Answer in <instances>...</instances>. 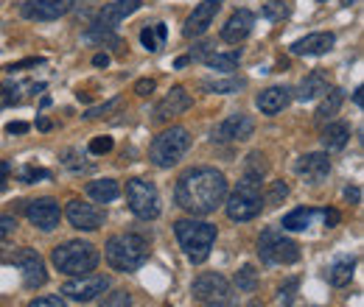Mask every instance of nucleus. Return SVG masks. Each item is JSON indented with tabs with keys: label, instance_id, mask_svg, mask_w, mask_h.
Here are the masks:
<instances>
[{
	"label": "nucleus",
	"instance_id": "2",
	"mask_svg": "<svg viewBox=\"0 0 364 307\" xmlns=\"http://www.w3.org/2000/svg\"><path fill=\"white\" fill-rule=\"evenodd\" d=\"M104 257L112 271L121 274H132L140 265L149 260V240L137 232H124V235H112L104 246Z\"/></svg>",
	"mask_w": 364,
	"mask_h": 307
},
{
	"label": "nucleus",
	"instance_id": "22",
	"mask_svg": "<svg viewBox=\"0 0 364 307\" xmlns=\"http://www.w3.org/2000/svg\"><path fill=\"white\" fill-rule=\"evenodd\" d=\"M291 104V89L289 87H269L255 98V106L261 109V115H277Z\"/></svg>",
	"mask_w": 364,
	"mask_h": 307
},
{
	"label": "nucleus",
	"instance_id": "18",
	"mask_svg": "<svg viewBox=\"0 0 364 307\" xmlns=\"http://www.w3.org/2000/svg\"><path fill=\"white\" fill-rule=\"evenodd\" d=\"M191 106H193V98L188 95V89L174 87L160 104H157V109H154V121H157V123H166V121H171V118L185 115Z\"/></svg>",
	"mask_w": 364,
	"mask_h": 307
},
{
	"label": "nucleus",
	"instance_id": "42",
	"mask_svg": "<svg viewBox=\"0 0 364 307\" xmlns=\"http://www.w3.org/2000/svg\"><path fill=\"white\" fill-rule=\"evenodd\" d=\"M28 307H68V305H65V299H59V296H40V299L28 302Z\"/></svg>",
	"mask_w": 364,
	"mask_h": 307
},
{
	"label": "nucleus",
	"instance_id": "43",
	"mask_svg": "<svg viewBox=\"0 0 364 307\" xmlns=\"http://www.w3.org/2000/svg\"><path fill=\"white\" fill-rule=\"evenodd\" d=\"M286 14H289V9H286L283 3H277V6H274V3H269V6L264 9V17H269V20H283Z\"/></svg>",
	"mask_w": 364,
	"mask_h": 307
},
{
	"label": "nucleus",
	"instance_id": "16",
	"mask_svg": "<svg viewBox=\"0 0 364 307\" xmlns=\"http://www.w3.org/2000/svg\"><path fill=\"white\" fill-rule=\"evenodd\" d=\"M140 6H143V0H115V3H107V6L98 11V17L92 20V26H95V28H109V31H115L129 14H135Z\"/></svg>",
	"mask_w": 364,
	"mask_h": 307
},
{
	"label": "nucleus",
	"instance_id": "6",
	"mask_svg": "<svg viewBox=\"0 0 364 307\" xmlns=\"http://www.w3.org/2000/svg\"><path fill=\"white\" fill-rule=\"evenodd\" d=\"M188 148H191V134H188V129L171 126V129H166L163 134L154 137V143L149 148V160L157 168H171V165H177L182 157H185Z\"/></svg>",
	"mask_w": 364,
	"mask_h": 307
},
{
	"label": "nucleus",
	"instance_id": "30",
	"mask_svg": "<svg viewBox=\"0 0 364 307\" xmlns=\"http://www.w3.org/2000/svg\"><path fill=\"white\" fill-rule=\"evenodd\" d=\"M247 87V79H238V76H230V79H205L202 89L205 92H213V95H232L238 89Z\"/></svg>",
	"mask_w": 364,
	"mask_h": 307
},
{
	"label": "nucleus",
	"instance_id": "44",
	"mask_svg": "<svg viewBox=\"0 0 364 307\" xmlns=\"http://www.w3.org/2000/svg\"><path fill=\"white\" fill-rule=\"evenodd\" d=\"M210 50H213V43H210V40L199 43L193 50H191V62H193V59H208V56H210Z\"/></svg>",
	"mask_w": 364,
	"mask_h": 307
},
{
	"label": "nucleus",
	"instance_id": "23",
	"mask_svg": "<svg viewBox=\"0 0 364 307\" xmlns=\"http://www.w3.org/2000/svg\"><path fill=\"white\" fill-rule=\"evenodd\" d=\"M348 140H350V126L342 123V121L328 123V126L322 129V145H325L328 151H339V148H345Z\"/></svg>",
	"mask_w": 364,
	"mask_h": 307
},
{
	"label": "nucleus",
	"instance_id": "7",
	"mask_svg": "<svg viewBox=\"0 0 364 307\" xmlns=\"http://www.w3.org/2000/svg\"><path fill=\"white\" fill-rule=\"evenodd\" d=\"M258 257L267 265H291L300 260V246L286 238L280 229H264L258 238Z\"/></svg>",
	"mask_w": 364,
	"mask_h": 307
},
{
	"label": "nucleus",
	"instance_id": "24",
	"mask_svg": "<svg viewBox=\"0 0 364 307\" xmlns=\"http://www.w3.org/2000/svg\"><path fill=\"white\" fill-rule=\"evenodd\" d=\"M87 196L98 204H109V201H115L121 196V187H118L115 179H98V182L87 184Z\"/></svg>",
	"mask_w": 364,
	"mask_h": 307
},
{
	"label": "nucleus",
	"instance_id": "11",
	"mask_svg": "<svg viewBox=\"0 0 364 307\" xmlns=\"http://www.w3.org/2000/svg\"><path fill=\"white\" fill-rule=\"evenodd\" d=\"M107 288H109V277H104V274H85V277H76V279L65 282L62 294L68 299H73V302H92Z\"/></svg>",
	"mask_w": 364,
	"mask_h": 307
},
{
	"label": "nucleus",
	"instance_id": "17",
	"mask_svg": "<svg viewBox=\"0 0 364 307\" xmlns=\"http://www.w3.org/2000/svg\"><path fill=\"white\" fill-rule=\"evenodd\" d=\"M26 216L28 221L43 229V232H50L59 226V218H62V210H59V201L53 199H37V201H28L26 204Z\"/></svg>",
	"mask_w": 364,
	"mask_h": 307
},
{
	"label": "nucleus",
	"instance_id": "3",
	"mask_svg": "<svg viewBox=\"0 0 364 307\" xmlns=\"http://www.w3.org/2000/svg\"><path fill=\"white\" fill-rule=\"evenodd\" d=\"M174 232H177V240H180L185 257L193 265L205 263L210 257V249L216 243V226L208 223V221H196V218H185L174 223Z\"/></svg>",
	"mask_w": 364,
	"mask_h": 307
},
{
	"label": "nucleus",
	"instance_id": "55",
	"mask_svg": "<svg viewBox=\"0 0 364 307\" xmlns=\"http://www.w3.org/2000/svg\"><path fill=\"white\" fill-rule=\"evenodd\" d=\"M353 3H359V0H345V6H353Z\"/></svg>",
	"mask_w": 364,
	"mask_h": 307
},
{
	"label": "nucleus",
	"instance_id": "34",
	"mask_svg": "<svg viewBox=\"0 0 364 307\" xmlns=\"http://www.w3.org/2000/svg\"><path fill=\"white\" fill-rule=\"evenodd\" d=\"M85 43H95V45H121V37H118L115 31H109V28H95V26H90V28L85 31Z\"/></svg>",
	"mask_w": 364,
	"mask_h": 307
},
{
	"label": "nucleus",
	"instance_id": "50",
	"mask_svg": "<svg viewBox=\"0 0 364 307\" xmlns=\"http://www.w3.org/2000/svg\"><path fill=\"white\" fill-rule=\"evenodd\" d=\"M92 65H95V67H107V65H109V56H107V53H95V56H92Z\"/></svg>",
	"mask_w": 364,
	"mask_h": 307
},
{
	"label": "nucleus",
	"instance_id": "9",
	"mask_svg": "<svg viewBox=\"0 0 364 307\" xmlns=\"http://www.w3.org/2000/svg\"><path fill=\"white\" fill-rule=\"evenodd\" d=\"M191 294H193V299L202 302V305H208V302H219V305H225V307L235 305L232 288H230V282L222 274H202V277H196L193 285H191Z\"/></svg>",
	"mask_w": 364,
	"mask_h": 307
},
{
	"label": "nucleus",
	"instance_id": "26",
	"mask_svg": "<svg viewBox=\"0 0 364 307\" xmlns=\"http://www.w3.org/2000/svg\"><path fill=\"white\" fill-rule=\"evenodd\" d=\"M166 37H168L166 23H154V26H146V28L140 31V43H143V48H146L149 53L163 50V48H166Z\"/></svg>",
	"mask_w": 364,
	"mask_h": 307
},
{
	"label": "nucleus",
	"instance_id": "52",
	"mask_svg": "<svg viewBox=\"0 0 364 307\" xmlns=\"http://www.w3.org/2000/svg\"><path fill=\"white\" fill-rule=\"evenodd\" d=\"M188 62H191V56H180V59H177V62H174V67H185V65H188Z\"/></svg>",
	"mask_w": 364,
	"mask_h": 307
},
{
	"label": "nucleus",
	"instance_id": "29",
	"mask_svg": "<svg viewBox=\"0 0 364 307\" xmlns=\"http://www.w3.org/2000/svg\"><path fill=\"white\" fill-rule=\"evenodd\" d=\"M353 268H356V260H353V257H339L336 263L328 268V282L336 285V288L348 285V282L353 279Z\"/></svg>",
	"mask_w": 364,
	"mask_h": 307
},
{
	"label": "nucleus",
	"instance_id": "37",
	"mask_svg": "<svg viewBox=\"0 0 364 307\" xmlns=\"http://www.w3.org/2000/svg\"><path fill=\"white\" fill-rule=\"evenodd\" d=\"M40 179H50V171L37 168V165H26V168L20 171V182H23V184H34V182H40Z\"/></svg>",
	"mask_w": 364,
	"mask_h": 307
},
{
	"label": "nucleus",
	"instance_id": "48",
	"mask_svg": "<svg viewBox=\"0 0 364 307\" xmlns=\"http://www.w3.org/2000/svg\"><path fill=\"white\" fill-rule=\"evenodd\" d=\"M6 132L9 134H26L28 132V123H20V121H17V123H9V126H6Z\"/></svg>",
	"mask_w": 364,
	"mask_h": 307
},
{
	"label": "nucleus",
	"instance_id": "27",
	"mask_svg": "<svg viewBox=\"0 0 364 307\" xmlns=\"http://www.w3.org/2000/svg\"><path fill=\"white\" fill-rule=\"evenodd\" d=\"M205 65L210 70H222V73H232L238 65H241V48H232V50H225V53H210L205 59Z\"/></svg>",
	"mask_w": 364,
	"mask_h": 307
},
{
	"label": "nucleus",
	"instance_id": "12",
	"mask_svg": "<svg viewBox=\"0 0 364 307\" xmlns=\"http://www.w3.org/2000/svg\"><path fill=\"white\" fill-rule=\"evenodd\" d=\"M255 134V121L250 118V115H244V112H235V115H230L225 118L216 129H213V140L216 143H244V140H250Z\"/></svg>",
	"mask_w": 364,
	"mask_h": 307
},
{
	"label": "nucleus",
	"instance_id": "19",
	"mask_svg": "<svg viewBox=\"0 0 364 307\" xmlns=\"http://www.w3.org/2000/svg\"><path fill=\"white\" fill-rule=\"evenodd\" d=\"M252 28H255V14H252L250 9H238V11L230 14V20L225 23V28H222V40L230 45H238L252 34Z\"/></svg>",
	"mask_w": 364,
	"mask_h": 307
},
{
	"label": "nucleus",
	"instance_id": "47",
	"mask_svg": "<svg viewBox=\"0 0 364 307\" xmlns=\"http://www.w3.org/2000/svg\"><path fill=\"white\" fill-rule=\"evenodd\" d=\"M322 218H325V226H336V223H339V213H336V210H325Z\"/></svg>",
	"mask_w": 364,
	"mask_h": 307
},
{
	"label": "nucleus",
	"instance_id": "28",
	"mask_svg": "<svg viewBox=\"0 0 364 307\" xmlns=\"http://www.w3.org/2000/svg\"><path fill=\"white\" fill-rule=\"evenodd\" d=\"M328 89H331L328 87V79H325L322 73H311V76L303 79V84L297 89V98H300V101H314L319 95H325Z\"/></svg>",
	"mask_w": 364,
	"mask_h": 307
},
{
	"label": "nucleus",
	"instance_id": "36",
	"mask_svg": "<svg viewBox=\"0 0 364 307\" xmlns=\"http://www.w3.org/2000/svg\"><path fill=\"white\" fill-rule=\"evenodd\" d=\"M101 307H132V296L127 291H112L101 299Z\"/></svg>",
	"mask_w": 364,
	"mask_h": 307
},
{
	"label": "nucleus",
	"instance_id": "31",
	"mask_svg": "<svg viewBox=\"0 0 364 307\" xmlns=\"http://www.w3.org/2000/svg\"><path fill=\"white\" fill-rule=\"evenodd\" d=\"M314 216H317L314 210H309V207H297V210H291V213L283 218V229H289V232H303V229L311 226Z\"/></svg>",
	"mask_w": 364,
	"mask_h": 307
},
{
	"label": "nucleus",
	"instance_id": "46",
	"mask_svg": "<svg viewBox=\"0 0 364 307\" xmlns=\"http://www.w3.org/2000/svg\"><path fill=\"white\" fill-rule=\"evenodd\" d=\"M9 104H20V95H17V89L11 92V87H3L0 89V106H9Z\"/></svg>",
	"mask_w": 364,
	"mask_h": 307
},
{
	"label": "nucleus",
	"instance_id": "49",
	"mask_svg": "<svg viewBox=\"0 0 364 307\" xmlns=\"http://www.w3.org/2000/svg\"><path fill=\"white\" fill-rule=\"evenodd\" d=\"M9 174H11V165H9V162H0V190L6 187V182H9Z\"/></svg>",
	"mask_w": 364,
	"mask_h": 307
},
{
	"label": "nucleus",
	"instance_id": "45",
	"mask_svg": "<svg viewBox=\"0 0 364 307\" xmlns=\"http://www.w3.org/2000/svg\"><path fill=\"white\" fill-rule=\"evenodd\" d=\"M154 87H157V82L154 79H140L135 84V92L140 95V98H146V95H151L154 92Z\"/></svg>",
	"mask_w": 364,
	"mask_h": 307
},
{
	"label": "nucleus",
	"instance_id": "32",
	"mask_svg": "<svg viewBox=\"0 0 364 307\" xmlns=\"http://www.w3.org/2000/svg\"><path fill=\"white\" fill-rule=\"evenodd\" d=\"M267 171H269V162H267V157H264L261 151H252V154L247 157V162H244V176H250V179H258V182H264Z\"/></svg>",
	"mask_w": 364,
	"mask_h": 307
},
{
	"label": "nucleus",
	"instance_id": "5",
	"mask_svg": "<svg viewBox=\"0 0 364 307\" xmlns=\"http://www.w3.org/2000/svg\"><path fill=\"white\" fill-rule=\"evenodd\" d=\"M264 210V193H261V182L244 176L238 182V187L232 190V196L228 199V218L230 221H252L261 216Z\"/></svg>",
	"mask_w": 364,
	"mask_h": 307
},
{
	"label": "nucleus",
	"instance_id": "4",
	"mask_svg": "<svg viewBox=\"0 0 364 307\" xmlns=\"http://www.w3.org/2000/svg\"><path fill=\"white\" fill-rule=\"evenodd\" d=\"M50 257H53V265L68 277H85V274L95 271V265L101 260L98 249L85 240H68V243L56 246Z\"/></svg>",
	"mask_w": 364,
	"mask_h": 307
},
{
	"label": "nucleus",
	"instance_id": "40",
	"mask_svg": "<svg viewBox=\"0 0 364 307\" xmlns=\"http://www.w3.org/2000/svg\"><path fill=\"white\" fill-rule=\"evenodd\" d=\"M14 232H17V218L14 216H0V243L6 238H11Z\"/></svg>",
	"mask_w": 364,
	"mask_h": 307
},
{
	"label": "nucleus",
	"instance_id": "39",
	"mask_svg": "<svg viewBox=\"0 0 364 307\" xmlns=\"http://www.w3.org/2000/svg\"><path fill=\"white\" fill-rule=\"evenodd\" d=\"M286 196H289V187H286L283 182H274L272 190H269V196L264 199V204H272V207H274V204H280Z\"/></svg>",
	"mask_w": 364,
	"mask_h": 307
},
{
	"label": "nucleus",
	"instance_id": "1",
	"mask_svg": "<svg viewBox=\"0 0 364 307\" xmlns=\"http://www.w3.org/2000/svg\"><path fill=\"white\" fill-rule=\"evenodd\" d=\"M174 199L191 216H210L228 199V179L216 168H191L180 176Z\"/></svg>",
	"mask_w": 364,
	"mask_h": 307
},
{
	"label": "nucleus",
	"instance_id": "33",
	"mask_svg": "<svg viewBox=\"0 0 364 307\" xmlns=\"http://www.w3.org/2000/svg\"><path fill=\"white\" fill-rule=\"evenodd\" d=\"M235 288L244 294H252L258 288V271L252 265H244L241 271H235Z\"/></svg>",
	"mask_w": 364,
	"mask_h": 307
},
{
	"label": "nucleus",
	"instance_id": "53",
	"mask_svg": "<svg viewBox=\"0 0 364 307\" xmlns=\"http://www.w3.org/2000/svg\"><path fill=\"white\" fill-rule=\"evenodd\" d=\"M353 101H356V106H362V87L353 92Z\"/></svg>",
	"mask_w": 364,
	"mask_h": 307
},
{
	"label": "nucleus",
	"instance_id": "25",
	"mask_svg": "<svg viewBox=\"0 0 364 307\" xmlns=\"http://www.w3.org/2000/svg\"><path fill=\"white\" fill-rule=\"evenodd\" d=\"M342 104H345V92H342V89H336V87L328 89V92H325V98H322V104H319L317 115H314V121H317L319 126H322V123H328V121L339 112V106H342Z\"/></svg>",
	"mask_w": 364,
	"mask_h": 307
},
{
	"label": "nucleus",
	"instance_id": "51",
	"mask_svg": "<svg viewBox=\"0 0 364 307\" xmlns=\"http://www.w3.org/2000/svg\"><path fill=\"white\" fill-rule=\"evenodd\" d=\"M348 199H353V201H359V187H353V190L348 187Z\"/></svg>",
	"mask_w": 364,
	"mask_h": 307
},
{
	"label": "nucleus",
	"instance_id": "13",
	"mask_svg": "<svg viewBox=\"0 0 364 307\" xmlns=\"http://www.w3.org/2000/svg\"><path fill=\"white\" fill-rule=\"evenodd\" d=\"M222 3H225V0H202V3H199V6L191 11V17L185 20L182 37H185V40L202 37V34H205V31L213 26V20H216V14H219Z\"/></svg>",
	"mask_w": 364,
	"mask_h": 307
},
{
	"label": "nucleus",
	"instance_id": "14",
	"mask_svg": "<svg viewBox=\"0 0 364 307\" xmlns=\"http://www.w3.org/2000/svg\"><path fill=\"white\" fill-rule=\"evenodd\" d=\"M73 9V0H28L23 3V17L34 23H50L65 17Z\"/></svg>",
	"mask_w": 364,
	"mask_h": 307
},
{
	"label": "nucleus",
	"instance_id": "35",
	"mask_svg": "<svg viewBox=\"0 0 364 307\" xmlns=\"http://www.w3.org/2000/svg\"><path fill=\"white\" fill-rule=\"evenodd\" d=\"M124 106V98L118 95V98H112V101H107V104H101V106H92L85 112V121H98V118H109L112 112H118Z\"/></svg>",
	"mask_w": 364,
	"mask_h": 307
},
{
	"label": "nucleus",
	"instance_id": "15",
	"mask_svg": "<svg viewBox=\"0 0 364 307\" xmlns=\"http://www.w3.org/2000/svg\"><path fill=\"white\" fill-rule=\"evenodd\" d=\"M65 216L70 221V226H76L82 232H95L104 226V210H98L95 204H87V201H79V199H73L68 204Z\"/></svg>",
	"mask_w": 364,
	"mask_h": 307
},
{
	"label": "nucleus",
	"instance_id": "20",
	"mask_svg": "<svg viewBox=\"0 0 364 307\" xmlns=\"http://www.w3.org/2000/svg\"><path fill=\"white\" fill-rule=\"evenodd\" d=\"M333 45H336V37H333L331 31H317V34H309V37L291 43L289 50H291L294 56H322V53H328Z\"/></svg>",
	"mask_w": 364,
	"mask_h": 307
},
{
	"label": "nucleus",
	"instance_id": "38",
	"mask_svg": "<svg viewBox=\"0 0 364 307\" xmlns=\"http://www.w3.org/2000/svg\"><path fill=\"white\" fill-rule=\"evenodd\" d=\"M297 288H300V282H297V279H289V282H286V285L280 288V305H283V307H291V305H294Z\"/></svg>",
	"mask_w": 364,
	"mask_h": 307
},
{
	"label": "nucleus",
	"instance_id": "41",
	"mask_svg": "<svg viewBox=\"0 0 364 307\" xmlns=\"http://www.w3.org/2000/svg\"><path fill=\"white\" fill-rule=\"evenodd\" d=\"M112 151V137H95L90 140V154H109Z\"/></svg>",
	"mask_w": 364,
	"mask_h": 307
},
{
	"label": "nucleus",
	"instance_id": "8",
	"mask_svg": "<svg viewBox=\"0 0 364 307\" xmlns=\"http://www.w3.org/2000/svg\"><path fill=\"white\" fill-rule=\"evenodd\" d=\"M127 204L137 218L154 221L160 216V193L146 179H129L127 182Z\"/></svg>",
	"mask_w": 364,
	"mask_h": 307
},
{
	"label": "nucleus",
	"instance_id": "10",
	"mask_svg": "<svg viewBox=\"0 0 364 307\" xmlns=\"http://www.w3.org/2000/svg\"><path fill=\"white\" fill-rule=\"evenodd\" d=\"M3 260L23 268V285L28 291H37V288H43L48 282L46 263H43V257L34 249H17L14 255H3Z\"/></svg>",
	"mask_w": 364,
	"mask_h": 307
},
{
	"label": "nucleus",
	"instance_id": "54",
	"mask_svg": "<svg viewBox=\"0 0 364 307\" xmlns=\"http://www.w3.org/2000/svg\"><path fill=\"white\" fill-rule=\"evenodd\" d=\"M205 307H225V305H219V302H208Z\"/></svg>",
	"mask_w": 364,
	"mask_h": 307
},
{
	"label": "nucleus",
	"instance_id": "21",
	"mask_svg": "<svg viewBox=\"0 0 364 307\" xmlns=\"http://www.w3.org/2000/svg\"><path fill=\"white\" fill-rule=\"evenodd\" d=\"M294 171L303 179H309L311 184H319L328 176V171H331V160H328V154H306V157L297 160Z\"/></svg>",
	"mask_w": 364,
	"mask_h": 307
}]
</instances>
